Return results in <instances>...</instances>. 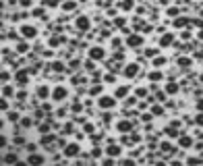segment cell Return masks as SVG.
Wrapping results in <instances>:
<instances>
[{
	"label": "cell",
	"instance_id": "cell-7",
	"mask_svg": "<svg viewBox=\"0 0 203 166\" xmlns=\"http://www.w3.org/2000/svg\"><path fill=\"white\" fill-rule=\"evenodd\" d=\"M141 44H143V36H139V33H131L127 37V46L129 48H139Z\"/></svg>",
	"mask_w": 203,
	"mask_h": 166
},
{
	"label": "cell",
	"instance_id": "cell-49",
	"mask_svg": "<svg viewBox=\"0 0 203 166\" xmlns=\"http://www.w3.org/2000/svg\"><path fill=\"white\" fill-rule=\"evenodd\" d=\"M197 110H199V112H203V98L197 102Z\"/></svg>",
	"mask_w": 203,
	"mask_h": 166
},
{
	"label": "cell",
	"instance_id": "cell-16",
	"mask_svg": "<svg viewBox=\"0 0 203 166\" xmlns=\"http://www.w3.org/2000/svg\"><path fill=\"white\" fill-rule=\"evenodd\" d=\"M48 95H50V89H48V85H39V87H37V98L46 100Z\"/></svg>",
	"mask_w": 203,
	"mask_h": 166
},
{
	"label": "cell",
	"instance_id": "cell-46",
	"mask_svg": "<svg viewBox=\"0 0 203 166\" xmlns=\"http://www.w3.org/2000/svg\"><path fill=\"white\" fill-rule=\"evenodd\" d=\"M104 81H108V83H114V75H106V77H104Z\"/></svg>",
	"mask_w": 203,
	"mask_h": 166
},
{
	"label": "cell",
	"instance_id": "cell-38",
	"mask_svg": "<svg viewBox=\"0 0 203 166\" xmlns=\"http://www.w3.org/2000/svg\"><path fill=\"white\" fill-rule=\"evenodd\" d=\"M77 67H79V60H71V64H69V71H77Z\"/></svg>",
	"mask_w": 203,
	"mask_h": 166
},
{
	"label": "cell",
	"instance_id": "cell-28",
	"mask_svg": "<svg viewBox=\"0 0 203 166\" xmlns=\"http://www.w3.org/2000/svg\"><path fill=\"white\" fill-rule=\"evenodd\" d=\"M162 77H164V75H162L160 71H154V73H149V79H151V81H162Z\"/></svg>",
	"mask_w": 203,
	"mask_h": 166
},
{
	"label": "cell",
	"instance_id": "cell-34",
	"mask_svg": "<svg viewBox=\"0 0 203 166\" xmlns=\"http://www.w3.org/2000/svg\"><path fill=\"white\" fill-rule=\"evenodd\" d=\"M93 69H96V67H93V60H87V62H85V71L93 73Z\"/></svg>",
	"mask_w": 203,
	"mask_h": 166
},
{
	"label": "cell",
	"instance_id": "cell-18",
	"mask_svg": "<svg viewBox=\"0 0 203 166\" xmlns=\"http://www.w3.org/2000/svg\"><path fill=\"white\" fill-rule=\"evenodd\" d=\"M127 94H129V87H127V85H118V87H116V92H114L116 98H124Z\"/></svg>",
	"mask_w": 203,
	"mask_h": 166
},
{
	"label": "cell",
	"instance_id": "cell-54",
	"mask_svg": "<svg viewBox=\"0 0 203 166\" xmlns=\"http://www.w3.org/2000/svg\"><path fill=\"white\" fill-rule=\"evenodd\" d=\"M39 131L42 133H48V125H39Z\"/></svg>",
	"mask_w": 203,
	"mask_h": 166
},
{
	"label": "cell",
	"instance_id": "cell-23",
	"mask_svg": "<svg viewBox=\"0 0 203 166\" xmlns=\"http://www.w3.org/2000/svg\"><path fill=\"white\" fill-rule=\"evenodd\" d=\"M176 92H178V85H176V83H168L166 85V94H176Z\"/></svg>",
	"mask_w": 203,
	"mask_h": 166
},
{
	"label": "cell",
	"instance_id": "cell-33",
	"mask_svg": "<svg viewBox=\"0 0 203 166\" xmlns=\"http://www.w3.org/2000/svg\"><path fill=\"white\" fill-rule=\"evenodd\" d=\"M15 145H25V137H21V135H15Z\"/></svg>",
	"mask_w": 203,
	"mask_h": 166
},
{
	"label": "cell",
	"instance_id": "cell-20",
	"mask_svg": "<svg viewBox=\"0 0 203 166\" xmlns=\"http://www.w3.org/2000/svg\"><path fill=\"white\" fill-rule=\"evenodd\" d=\"M75 9H77V2H75V0H66V2H64V4H62V11H75Z\"/></svg>",
	"mask_w": 203,
	"mask_h": 166
},
{
	"label": "cell",
	"instance_id": "cell-35",
	"mask_svg": "<svg viewBox=\"0 0 203 166\" xmlns=\"http://www.w3.org/2000/svg\"><path fill=\"white\" fill-rule=\"evenodd\" d=\"M145 54L154 58V56H157V50H155V48H147V50H145Z\"/></svg>",
	"mask_w": 203,
	"mask_h": 166
},
{
	"label": "cell",
	"instance_id": "cell-12",
	"mask_svg": "<svg viewBox=\"0 0 203 166\" xmlns=\"http://www.w3.org/2000/svg\"><path fill=\"white\" fill-rule=\"evenodd\" d=\"M27 164H44V156H42V154H36V152H29Z\"/></svg>",
	"mask_w": 203,
	"mask_h": 166
},
{
	"label": "cell",
	"instance_id": "cell-25",
	"mask_svg": "<svg viewBox=\"0 0 203 166\" xmlns=\"http://www.w3.org/2000/svg\"><path fill=\"white\" fill-rule=\"evenodd\" d=\"M164 64H166L164 56H154V67H164Z\"/></svg>",
	"mask_w": 203,
	"mask_h": 166
},
{
	"label": "cell",
	"instance_id": "cell-10",
	"mask_svg": "<svg viewBox=\"0 0 203 166\" xmlns=\"http://www.w3.org/2000/svg\"><path fill=\"white\" fill-rule=\"evenodd\" d=\"M178 145H180V147H184V150H187V147H191V145H193V137H191V135H187V133H180V135H178Z\"/></svg>",
	"mask_w": 203,
	"mask_h": 166
},
{
	"label": "cell",
	"instance_id": "cell-42",
	"mask_svg": "<svg viewBox=\"0 0 203 166\" xmlns=\"http://www.w3.org/2000/svg\"><path fill=\"white\" fill-rule=\"evenodd\" d=\"M33 17H44V9H36V11H33Z\"/></svg>",
	"mask_w": 203,
	"mask_h": 166
},
{
	"label": "cell",
	"instance_id": "cell-1",
	"mask_svg": "<svg viewBox=\"0 0 203 166\" xmlns=\"http://www.w3.org/2000/svg\"><path fill=\"white\" fill-rule=\"evenodd\" d=\"M97 106L102 108V110H110V108H114V106H116V95H100Z\"/></svg>",
	"mask_w": 203,
	"mask_h": 166
},
{
	"label": "cell",
	"instance_id": "cell-15",
	"mask_svg": "<svg viewBox=\"0 0 203 166\" xmlns=\"http://www.w3.org/2000/svg\"><path fill=\"white\" fill-rule=\"evenodd\" d=\"M120 152H122V150H120V145H114V143H110V145L106 147V154L108 156H118Z\"/></svg>",
	"mask_w": 203,
	"mask_h": 166
},
{
	"label": "cell",
	"instance_id": "cell-22",
	"mask_svg": "<svg viewBox=\"0 0 203 166\" xmlns=\"http://www.w3.org/2000/svg\"><path fill=\"white\" fill-rule=\"evenodd\" d=\"M52 71H54V73H60V71H64V64H62L60 60H54V62H52Z\"/></svg>",
	"mask_w": 203,
	"mask_h": 166
},
{
	"label": "cell",
	"instance_id": "cell-9",
	"mask_svg": "<svg viewBox=\"0 0 203 166\" xmlns=\"http://www.w3.org/2000/svg\"><path fill=\"white\" fill-rule=\"evenodd\" d=\"M137 73H139V64L137 62H131V64L124 67V77H129V79L137 77Z\"/></svg>",
	"mask_w": 203,
	"mask_h": 166
},
{
	"label": "cell",
	"instance_id": "cell-17",
	"mask_svg": "<svg viewBox=\"0 0 203 166\" xmlns=\"http://www.w3.org/2000/svg\"><path fill=\"white\" fill-rule=\"evenodd\" d=\"M160 150H162L164 154H176V152H174V145H172V143H168V141L162 143V145H160Z\"/></svg>",
	"mask_w": 203,
	"mask_h": 166
},
{
	"label": "cell",
	"instance_id": "cell-24",
	"mask_svg": "<svg viewBox=\"0 0 203 166\" xmlns=\"http://www.w3.org/2000/svg\"><path fill=\"white\" fill-rule=\"evenodd\" d=\"M187 23H189V19H187V17H178V19L174 21V27H184Z\"/></svg>",
	"mask_w": 203,
	"mask_h": 166
},
{
	"label": "cell",
	"instance_id": "cell-13",
	"mask_svg": "<svg viewBox=\"0 0 203 166\" xmlns=\"http://www.w3.org/2000/svg\"><path fill=\"white\" fill-rule=\"evenodd\" d=\"M172 42H174V36H172V33H164V36L160 37V48L172 46Z\"/></svg>",
	"mask_w": 203,
	"mask_h": 166
},
{
	"label": "cell",
	"instance_id": "cell-45",
	"mask_svg": "<svg viewBox=\"0 0 203 166\" xmlns=\"http://www.w3.org/2000/svg\"><path fill=\"white\" fill-rule=\"evenodd\" d=\"M21 125H23V127H31V119H23L21 120Z\"/></svg>",
	"mask_w": 203,
	"mask_h": 166
},
{
	"label": "cell",
	"instance_id": "cell-37",
	"mask_svg": "<svg viewBox=\"0 0 203 166\" xmlns=\"http://www.w3.org/2000/svg\"><path fill=\"white\" fill-rule=\"evenodd\" d=\"M19 4H21L23 9H29V6H31L33 2H31V0H19Z\"/></svg>",
	"mask_w": 203,
	"mask_h": 166
},
{
	"label": "cell",
	"instance_id": "cell-8",
	"mask_svg": "<svg viewBox=\"0 0 203 166\" xmlns=\"http://www.w3.org/2000/svg\"><path fill=\"white\" fill-rule=\"evenodd\" d=\"M15 81L19 83V85H27V83H29V73H27V69H19L17 75H15Z\"/></svg>",
	"mask_w": 203,
	"mask_h": 166
},
{
	"label": "cell",
	"instance_id": "cell-41",
	"mask_svg": "<svg viewBox=\"0 0 203 166\" xmlns=\"http://www.w3.org/2000/svg\"><path fill=\"white\" fill-rule=\"evenodd\" d=\"M71 110H73V112H81V104H79V102H75V104L71 106Z\"/></svg>",
	"mask_w": 203,
	"mask_h": 166
},
{
	"label": "cell",
	"instance_id": "cell-29",
	"mask_svg": "<svg viewBox=\"0 0 203 166\" xmlns=\"http://www.w3.org/2000/svg\"><path fill=\"white\" fill-rule=\"evenodd\" d=\"M102 94V85H93V87H89V95H100Z\"/></svg>",
	"mask_w": 203,
	"mask_h": 166
},
{
	"label": "cell",
	"instance_id": "cell-26",
	"mask_svg": "<svg viewBox=\"0 0 203 166\" xmlns=\"http://www.w3.org/2000/svg\"><path fill=\"white\" fill-rule=\"evenodd\" d=\"M27 50H29V46H27L25 42H19V44H17V52H19V54H25Z\"/></svg>",
	"mask_w": 203,
	"mask_h": 166
},
{
	"label": "cell",
	"instance_id": "cell-11",
	"mask_svg": "<svg viewBox=\"0 0 203 166\" xmlns=\"http://www.w3.org/2000/svg\"><path fill=\"white\" fill-rule=\"evenodd\" d=\"M116 129H118L120 133H129V131L133 129V123H131V120H127V119H122V120H118Z\"/></svg>",
	"mask_w": 203,
	"mask_h": 166
},
{
	"label": "cell",
	"instance_id": "cell-5",
	"mask_svg": "<svg viewBox=\"0 0 203 166\" xmlns=\"http://www.w3.org/2000/svg\"><path fill=\"white\" fill-rule=\"evenodd\" d=\"M104 56H106V50L102 46H91L89 48V58L91 60H102Z\"/></svg>",
	"mask_w": 203,
	"mask_h": 166
},
{
	"label": "cell",
	"instance_id": "cell-2",
	"mask_svg": "<svg viewBox=\"0 0 203 166\" xmlns=\"http://www.w3.org/2000/svg\"><path fill=\"white\" fill-rule=\"evenodd\" d=\"M75 27H77L79 31H89V27H91V21H89V17H85V15L77 17V19H75Z\"/></svg>",
	"mask_w": 203,
	"mask_h": 166
},
{
	"label": "cell",
	"instance_id": "cell-6",
	"mask_svg": "<svg viewBox=\"0 0 203 166\" xmlns=\"http://www.w3.org/2000/svg\"><path fill=\"white\" fill-rule=\"evenodd\" d=\"M79 152H81L79 143H66L64 145V156L66 158H75V156H79Z\"/></svg>",
	"mask_w": 203,
	"mask_h": 166
},
{
	"label": "cell",
	"instance_id": "cell-39",
	"mask_svg": "<svg viewBox=\"0 0 203 166\" xmlns=\"http://www.w3.org/2000/svg\"><path fill=\"white\" fill-rule=\"evenodd\" d=\"M195 123H197L199 127H203V112H199V114H197V119H195Z\"/></svg>",
	"mask_w": 203,
	"mask_h": 166
},
{
	"label": "cell",
	"instance_id": "cell-4",
	"mask_svg": "<svg viewBox=\"0 0 203 166\" xmlns=\"http://www.w3.org/2000/svg\"><path fill=\"white\" fill-rule=\"evenodd\" d=\"M21 36L25 37V40H33V37L37 36V29L33 27V25H21Z\"/></svg>",
	"mask_w": 203,
	"mask_h": 166
},
{
	"label": "cell",
	"instance_id": "cell-52",
	"mask_svg": "<svg viewBox=\"0 0 203 166\" xmlns=\"http://www.w3.org/2000/svg\"><path fill=\"white\" fill-rule=\"evenodd\" d=\"M85 133H93V125H85Z\"/></svg>",
	"mask_w": 203,
	"mask_h": 166
},
{
	"label": "cell",
	"instance_id": "cell-19",
	"mask_svg": "<svg viewBox=\"0 0 203 166\" xmlns=\"http://www.w3.org/2000/svg\"><path fill=\"white\" fill-rule=\"evenodd\" d=\"M2 95H4V98H12V95H15L12 85H6V83H4V87H2Z\"/></svg>",
	"mask_w": 203,
	"mask_h": 166
},
{
	"label": "cell",
	"instance_id": "cell-3",
	"mask_svg": "<svg viewBox=\"0 0 203 166\" xmlns=\"http://www.w3.org/2000/svg\"><path fill=\"white\" fill-rule=\"evenodd\" d=\"M66 95H69V89L62 87V85H56V87L52 89V100H56V102H62Z\"/></svg>",
	"mask_w": 203,
	"mask_h": 166
},
{
	"label": "cell",
	"instance_id": "cell-50",
	"mask_svg": "<svg viewBox=\"0 0 203 166\" xmlns=\"http://www.w3.org/2000/svg\"><path fill=\"white\" fill-rule=\"evenodd\" d=\"M0 106H2V110H8V102H6V98L2 100V104H0Z\"/></svg>",
	"mask_w": 203,
	"mask_h": 166
},
{
	"label": "cell",
	"instance_id": "cell-55",
	"mask_svg": "<svg viewBox=\"0 0 203 166\" xmlns=\"http://www.w3.org/2000/svg\"><path fill=\"white\" fill-rule=\"evenodd\" d=\"M201 81H203V75H201Z\"/></svg>",
	"mask_w": 203,
	"mask_h": 166
},
{
	"label": "cell",
	"instance_id": "cell-51",
	"mask_svg": "<svg viewBox=\"0 0 203 166\" xmlns=\"http://www.w3.org/2000/svg\"><path fill=\"white\" fill-rule=\"evenodd\" d=\"M187 162H191V164H197V162H201V158H189Z\"/></svg>",
	"mask_w": 203,
	"mask_h": 166
},
{
	"label": "cell",
	"instance_id": "cell-53",
	"mask_svg": "<svg viewBox=\"0 0 203 166\" xmlns=\"http://www.w3.org/2000/svg\"><path fill=\"white\" fill-rule=\"evenodd\" d=\"M17 98H19V100H25V98H27V94H25V92H19V94H17Z\"/></svg>",
	"mask_w": 203,
	"mask_h": 166
},
{
	"label": "cell",
	"instance_id": "cell-32",
	"mask_svg": "<svg viewBox=\"0 0 203 166\" xmlns=\"http://www.w3.org/2000/svg\"><path fill=\"white\" fill-rule=\"evenodd\" d=\"M135 94H137V98H145V95H147V89H145V87H137Z\"/></svg>",
	"mask_w": 203,
	"mask_h": 166
},
{
	"label": "cell",
	"instance_id": "cell-27",
	"mask_svg": "<svg viewBox=\"0 0 203 166\" xmlns=\"http://www.w3.org/2000/svg\"><path fill=\"white\" fill-rule=\"evenodd\" d=\"M58 2H60V0H44L42 4H44V6H48V9H56V6H58Z\"/></svg>",
	"mask_w": 203,
	"mask_h": 166
},
{
	"label": "cell",
	"instance_id": "cell-31",
	"mask_svg": "<svg viewBox=\"0 0 203 166\" xmlns=\"http://www.w3.org/2000/svg\"><path fill=\"white\" fill-rule=\"evenodd\" d=\"M178 67H182V69L191 67V58H180V60H178Z\"/></svg>",
	"mask_w": 203,
	"mask_h": 166
},
{
	"label": "cell",
	"instance_id": "cell-36",
	"mask_svg": "<svg viewBox=\"0 0 203 166\" xmlns=\"http://www.w3.org/2000/svg\"><path fill=\"white\" fill-rule=\"evenodd\" d=\"M8 120H11V123H17V120H19V114H17V112H8Z\"/></svg>",
	"mask_w": 203,
	"mask_h": 166
},
{
	"label": "cell",
	"instance_id": "cell-21",
	"mask_svg": "<svg viewBox=\"0 0 203 166\" xmlns=\"http://www.w3.org/2000/svg\"><path fill=\"white\" fill-rule=\"evenodd\" d=\"M118 6L122 9V11H131L135 4H133V0H120V2H118Z\"/></svg>",
	"mask_w": 203,
	"mask_h": 166
},
{
	"label": "cell",
	"instance_id": "cell-44",
	"mask_svg": "<svg viewBox=\"0 0 203 166\" xmlns=\"http://www.w3.org/2000/svg\"><path fill=\"white\" fill-rule=\"evenodd\" d=\"M176 15H178L176 9H168V17H176Z\"/></svg>",
	"mask_w": 203,
	"mask_h": 166
},
{
	"label": "cell",
	"instance_id": "cell-40",
	"mask_svg": "<svg viewBox=\"0 0 203 166\" xmlns=\"http://www.w3.org/2000/svg\"><path fill=\"white\" fill-rule=\"evenodd\" d=\"M60 44V37H50V46L54 48V46H58Z\"/></svg>",
	"mask_w": 203,
	"mask_h": 166
},
{
	"label": "cell",
	"instance_id": "cell-47",
	"mask_svg": "<svg viewBox=\"0 0 203 166\" xmlns=\"http://www.w3.org/2000/svg\"><path fill=\"white\" fill-rule=\"evenodd\" d=\"M127 23V21H124V19H122V17H118V19H116V25H118V27H122V25Z\"/></svg>",
	"mask_w": 203,
	"mask_h": 166
},
{
	"label": "cell",
	"instance_id": "cell-48",
	"mask_svg": "<svg viewBox=\"0 0 203 166\" xmlns=\"http://www.w3.org/2000/svg\"><path fill=\"white\" fill-rule=\"evenodd\" d=\"M141 120H143V123H149V120H151V114H143Z\"/></svg>",
	"mask_w": 203,
	"mask_h": 166
},
{
	"label": "cell",
	"instance_id": "cell-14",
	"mask_svg": "<svg viewBox=\"0 0 203 166\" xmlns=\"http://www.w3.org/2000/svg\"><path fill=\"white\" fill-rule=\"evenodd\" d=\"M2 162H4V164H17V162H19V156L15 154V152H6L4 158H2Z\"/></svg>",
	"mask_w": 203,
	"mask_h": 166
},
{
	"label": "cell",
	"instance_id": "cell-30",
	"mask_svg": "<svg viewBox=\"0 0 203 166\" xmlns=\"http://www.w3.org/2000/svg\"><path fill=\"white\" fill-rule=\"evenodd\" d=\"M151 114H157V116L164 114V108L160 106V104H154V106H151Z\"/></svg>",
	"mask_w": 203,
	"mask_h": 166
},
{
	"label": "cell",
	"instance_id": "cell-43",
	"mask_svg": "<svg viewBox=\"0 0 203 166\" xmlns=\"http://www.w3.org/2000/svg\"><path fill=\"white\" fill-rule=\"evenodd\" d=\"M8 79H11V75H8V73H6V71H2V83H6V81H8Z\"/></svg>",
	"mask_w": 203,
	"mask_h": 166
}]
</instances>
